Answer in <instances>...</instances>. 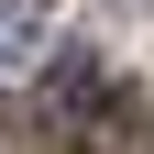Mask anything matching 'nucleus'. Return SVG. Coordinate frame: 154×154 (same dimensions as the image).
<instances>
[{
    "label": "nucleus",
    "mask_w": 154,
    "mask_h": 154,
    "mask_svg": "<svg viewBox=\"0 0 154 154\" xmlns=\"http://www.w3.org/2000/svg\"><path fill=\"white\" fill-rule=\"evenodd\" d=\"M143 121H154L143 99H121V88H99V99H88V121H77V143H88V154H143V143H154Z\"/></svg>",
    "instance_id": "1"
},
{
    "label": "nucleus",
    "mask_w": 154,
    "mask_h": 154,
    "mask_svg": "<svg viewBox=\"0 0 154 154\" xmlns=\"http://www.w3.org/2000/svg\"><path fill=\"white\" fill-rule=\"evenodd\" d=\"M33 66H44V11L33 0H0V88L33 77Z\"/></svg>",
    "instance_id": "2"
}]
</instances>
